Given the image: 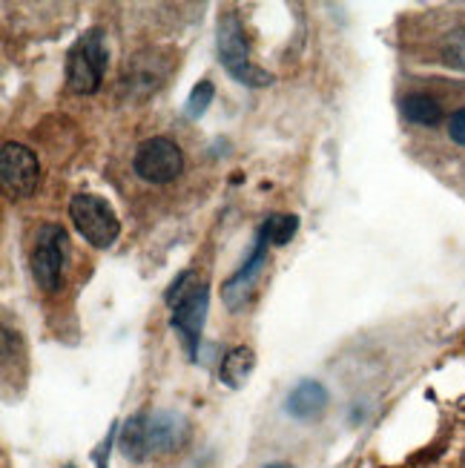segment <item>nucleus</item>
I'll return each mask as SVG.
<instances>
[{
	"mask_svg": "<svg viewBox=\"0 0 465 468\" xmlns=\"http://www.w3.org/2000/svg\"><path fill=\"white\" fill-rule=\"evenodd\" d=\"M190 440V420L181 411L158 409L132 414L118 425V449L132 463H147L150 457H164L185 449Z\"/></svg>",
	"mask_w": 465,
	"mask_h": 468,
	"instance_id": "f257e3e1",
	"label": "nucleus"
},
{
	"mask_svg": "<svg viewBox=\"0 0 465 468\" xmlns=\"http://www.w3.org/2000/svg\"><path fill=\"white\" fill-rule=\"evenodd\" d=\"M216 47H218V58L221 67L230 72L233 80H238L241 87H268L273 75L268 69H261L259 64L250 60V44L245 37V27L236 12H225L218 17V29H216Z\"/></svg>",
	"mask_w": 465,
	"mask_h": 468,
	"instance_id": "f03ea898",
	"label": "nucleus"
},
{
	"mask_svg": "<svg viewBox=\"0 0 465 468\" xmlns=\"http://www.w3.org/2000/svg\"><path fill=\"white\" fill-rule=\"evenodd\" d=\"M107 60H110V49H107V37L104 29H87L80 35L69 55H67V84L72 92L78 95H92L100 90V80H104L107 72Z\"/></svg>",
	"mask_w": 465,
	"mask_h": 468,
	"instance_id": "7ed1b4c3",
	"label": "nucleus"
},
{
	"mask_svg": "<svg viewBox=\"0 0 465 468\" xmlns=\"http://www.w3.org/2000/svg\"><path fill=\"white\" fill-rule=\"evenodd\" d=\"M69 218L84 241H90L98 250L112 248L121 236V221L112 205L95 193H75L69 198Z\"/></svg>",
	"mask_w": 465,
	"mask_h": 468,
	"instance_id": "20e7f679",
	"label": "nucleus"
},
{
	"mask_svg": "<svg viewBox=\"0 0 465 468\" xmlns=\"http://www.w3.org/2000/svg\"><path fill=\"white\" fill-rule=\"evenodd\" d=\"M69 259V236L60 225H40L35 233V248H32V276L37 288L47 293L60 291L64 284V268Z\"/></svg>",
	"mask_w": 465,
	"mask_h": 468,
	"instance_id": "39448f33",
	"label": "nucleus"
},
{
	"mask_svg": "<svg viewBox=\"0 0 465 468\" xmlns=\"http://www.w3.org/2000/svg\"><path fill=\"white\" fill-rule=\"evenodd\" d=\"M181 167H185V153L173 138L164 135L141 141L132 155V170L150 185H170L173 178H178Z\"/></svg>",
	"mask_w": 465,
	"mask_h": 468,
	"instance_id": "423d86ee",
	"label": "nucleus"
},
{
	"mask_svg": "<svg viewBox=\"0 0 465 468\" xmlns=\"http://www.w3.org/2000/svg\"><path fill=\"white\" fill-rule=\"evenodd\" d=\"M40 181V165L37 155L24 147L6 141L4 150H0V185H4L9 198H29L37 190Z\"/></svg>",
	"mask_w": 465,
	"mask_h": 468,
	"instance_id": "0eeeda50",
	"label": "nucleus"
},
{
	"mask_svg": "<svg viewBox=\"0 0 465 468\" xmlns=\"http://www.w3.org/2000/svg\"><path fill=\"white\" fill-rule=\"evenodd\" d=\"M170 328L178 334L181 345H185L187 359L196 362L198 359V342H201V331H205L207 322V311H210V291L205 284H198L193 293H187L181 302H175L170 308Z\"/></svg>",
	"mask_w": 465,
	"mask_h": 468,
	"instance_id": "6e6552de",
	"label": "nucleus"
},
{
	"mask_svg": "<svg viewBox=\"0 0 465 468\" xmlns=\"http://www.w3.org/2000/svg\"><path fill=\"white\" fill-rule=\"evenodd\" d=\"M270 236L259 228V233H256V244H253V253H250V259L241 264V268L221 284V296H225V304L230 311H236V308H241L245 304V299H248V293H250V288L256 284V279H259V273H261V268H265V261H268V248H270Z\"/></svg>",
	"mask_w": 465,
	"mask_h": 468,
	"instance_id": "1a4fd4ad",
	"label": "nucleus"
},
{
	"mask_svg": "<svg viewBox=\"0 0 465 468\" xmlns=\"http://www.w3.org/2000/svg\"><path fill=\"white\" fill-rule=\"evenodd\" d=\"M328 402H331V394H328L325 385H322L319 379H301V382L296 385V388L288 394L285 411H288L293 420L308 422V420L322 417V411L328 409Z\"/></svg>",
	"mask_w": 465,
	"mask_h": 468,
	"instance_id": "9d476101",
	"label": "nucleus"
},
{
	"mask_svg": "<svg viewBox=\"0 0 465 468\" xmlns=\"http://www.w3.org/2000/svg\"><path fill=\"white\" fill-rule=\"evenodd\" d=\"M253 368H256L253 348H248V345H236V348H230L225 354V359H221L218 379H221V385H227V388L238 391V388H245V382L250 379Z\"/></svg>",
	"mask_w": 465,
	"mask_h": 468,
	"instance_id": "9b49d317",
	"label": "nucleus"
},
{
	"mask_svg": "<svg viewBox=\"0 0 465 468\" xmlns=\"http://www.w3.org/2000/svg\"><path fill=\"white\" fill-rule=\"evenodd\" d=\"M402 115H406L411 124H419V127H437L442 121V107L431 95H422V92H414L402 101Z\"/></svg>",
	"mask_w": 465,
	"mask_h": 468,
	"instance_id": "f8f14e48",
	"label": "nucleus"
},
{
	"mask_svg": "<svg viewBox=\"0 0 465 468\" xmlns=\"http://www.w3.org/2000/svg\"><path fill=\"white\" fill-rule=\"evenodd\" d=\"M439 58L446 67L465 72V27L451 29L446 37L439 40Z\"/></svg>",
	"mask_w": 465,
	"mask_h": 468,
	"instance_id": "ddd939ff",
	"label": "nucleus"
},
{
	"mask_svg": "<svg viewBox=\"0 0 465 468\" xmlns=\"http://www.w3.org/2000/svg\"><path fill=\"white\" fill-rule=\"evenodd\" d=\"M296 228H299V218L296 216H288V213H273V216L265 218V225H261V230L270 236V241L276 244V248L288 244L293 239Z\"/></svg>",
	"mask_w": 465,
	"mask_h": 468,
	"instance_id": "4468645a",
	"label": "nucleus"
},
{
	"mask_svg": "<svg viewBox=\"0 0 465 468\" xmlns=\"http://www.w3.org/2000/svg\"><path fill=\"white\" fill-rule=\"evenodd\" d=\"M213 98H216V87L210 84V80H198V84L193 87L190 98H187V118H201L207 112V107L213 104Z\"/></svg>",
	"mask_w": 465,
	"mask_h": 468,
	"instance_id": "2eb2a0df",
	"label": "nucleus"
},
{
	"mask_svg": "<svg viewBox=\"0 0 465 468\" xmlns=\"http://www.w3.org/2000/svg\"><path fill=\"white\" fill-rule=\"evenodd\" d=\"M198 276L193 273V271H185V273H178L175 276V282L170 284V288H167V293H164V299H167V304H170V308H173V304L175 302H181V299H185L187 293H193L196 288H198Z\"/></svg>",
	"mask_w": 465,
	"mask_h": 468,
	"instance_id": "dca6fc26",
	"label": "nucleus"
},
{
	"mask_svg": "<svg viewBox=\"0 0 465 468\" xmlns=\"http://www.w3.org/2000/svg\"><path fill=\"white\" fill-rule=\"evenodd\" d=\"M449 138L454 141V144L465 147V107L449 118Z\"/></svg>",
	"mask_w": 465,
	"mask_h": 468,
	"instance_id": "f3484780",
	"label": "nucleus"
},
{
	"mask_svg": "<svg viewBox=\"0 0 465 468\" xmlns=\"http://www.w3.org/2000/svg\"><path fill=\"white\" fill-rule=\"evenodd\" d=\"M265 468H288V465H281V463H270V465H265Z\"/></svg>",
	"mask_w": 465,
	"mask_h": 468,
	"instance_id": "a211bd4d",
	"label": "nucleus"
},
{
	"mask_svg": "<svg viewBox=\"0 0 465 468\" xmlns=\"http://www.w3.org/2000/svg\"><path fill=\"white\" fill-rule=\"evenodd\" d=\"M460 468H465V454H462V460H460Z\"/></svg>",
	"mask_w": 465,
	"mask_h": 468,
	"instance_id": "6ab92c4d",
	"label": "nucleus"
},
{
	"mask_svg": "<svg viewBox=\"0 0 465 468\" xmlns=\"http://www.w3.org/2000/svg\"><path fill=\"white\" fill-rule=\"evenodd\" d=\"M67 468H75V465H67Z\"/></svg>",
	"mask_w": 465,
	"mask_h": 468,
	"instance_id": "aec40b11",
	"label": "nucleus"
}]
</instances>
